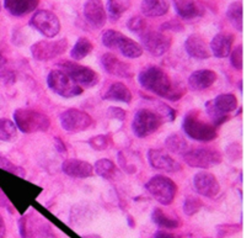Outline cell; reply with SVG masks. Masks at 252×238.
I'll list each match as a JSON object with an SVG mask.
<instances>
[{
    "instance_id": "obj_54",
    "label": "cell",
    "mask_w": 252,
    "mask_h": 238,
    "mask_svg": "<svg viewBox=\"0 0 252 238\" xmlns=\"http://www.w3.org/2000/svg\"><path fill=\"white\" fill-rule=\"evenodd\" d=\"M204 238H212V237H204Z\"/></svg>"
},
{
    "instance_id": "obj_39",
    "label": "cell",
    "mask_w": 252,
    "mask_h": 238,
    "mask_svg": "<svg viewBox=\"0 0 252 238\" xmlns=\"http://www.w3.org/2000/svg\"><path fill=\"white\" fill-rule=\"evenodd\" d=\"M229 56H230V64L233 66V68L236 69V71H241L244 66L243 46L239 44L238 47H235V48L230 52Z\"/></svg>"
},
{
    "instance_id": "obj_11",
    "label": "cell",
    "mask_w": 252,
    "mask_h": 238,
    "mask_svg": "<svg viewBox=\"0 0 252 238\" xmlns=\"http://www.w3.org/2000/svg\"><path fill=\"white\" fill-rule=\"evenodd\" d=\"M32 29L38 31L44 37L53 39L61 32V21L54 12L49 10H38L30 20Z\"/></svg>"
},
{
    "instance_id": "obj_6",
    "label": "cell",
    "mask_w": 252,
    "mask_h": 238,
    "mask_svg": "<svg viewBox=\"0 0 252 238\" xmlns=\"http://www.w3.org/2000/svg\"><path fill=\"white\" fill-rule=\"evenodd\" d=\"M145 189L161 205H170L177 194V185L170 178L155 175L145 184Z\"/></svg>"
},
{
    "instance_id": "obj_40",
    "label": "cell",
    "mask_w": 252,
    "mask_h": 238,
    "mask_svg": "<svg viewBox=\"0 0 252 238\" xmlns=\"http://www.w3.org/2000/svg\"><path fill=\"white\" fill-rule=\"evenodd\" d=\"M90 147L95 151H105L110 145V138L107 135H97L95 137H91L88 141Z\"/></svg>"
},
{
    "instance_id": "obj_10",
    "label": "cell",
    "mask_w": 252,
    "mask_h": 238,
    "mask_svg": "<svg viewBox=\"0 0 252 238\" xmlns=\"http://www.w3.org/2000/svg\"><path fill=\"white\" fill-rule=\"evenodd\" d=\"M182 157L187 165L192 168H201V169H208L214 165H218L223 159V155L214 148L189 150L182 155Z\"/></svg>"
},
{
    "instance_id": "obj_49",
    "label": "cell",
    "mask_w": 252,
    "mask_h": 238,
    "mask_svg": "<svg viewBox=\"0 0 252 238\" xmlns=\"http://www.w3.org/2000/svg\"><path fill=\"white\" fill-rule=\"evenodd\" d=\"M0 238H6V227H5V222L1 215H0Z\"/></svg>"
},
{
    "instance_id": "obj_38",
    "label": "cell",
    "mask_w": 252,
    "mask_h": 238,
    "mask_svg": "<svg viewBox=\"0 0 252 238\" xmlns=\"http://www.w3.org/2000/svg\"><path fill=\"white\" fill-rule=\"evenodd\" d=\"M0 168L4 170H6V172L11 173V174H14V175H19V177H21V178H24L25 175H26V172H25L21 167L14 164L11 160L7 159L6 157H2V156H0Z\"/></svg>"
},
{
    "instance_id": "obj_53",
    "label": "cell",
    "mask_w": 252,
    "mask_h": 238,
    "mask_svg": "<svg viewBox=\"0 0 252 238\" xmlns=\"http://www.w3.org/2000/svg\"><path fill=\"white\" fill-rule=\"evenodd\" d=\"M0 10H1V4H0Z\"/></svg>"
},
{
    "instance_id": "obj_31",
    "label": "cell",
    "mask_w": 252,
    "mask_h": 238,
    "mask_svg": "<svg viewBox=\"0 0 252 238\" xmlns=\"http://www.w3.org/2000/svg\"><path fill=\"white\" fill-rule=\"evenodd\" d=\"M165 147L174 155H185L189 151V143L182 136L172 133L165 140Z\"/></svg>"
},
{
    "instance_id": "obj_43",
    "label": "cell",
    "mask_w": 252,
    "mask_h": 238,
    "mask_svg": "<svg viewBox=\"0 0 252 238\" xmlns=\"http://www.w3.org/2000/svg\"><path fill=\"white\" fill-rule=\"evenodd\" d=\"M241 230V226L238 225H221L218 227V236L219 238H223L229 235H233L235 232H239Z\"/></svg>"
},
{
    "instance_id": "obj_8",
    "label": "cell",
    "mask_w": 252,
    "mask_h": 238,
    "mask_svg": "<svg viewBox=\"0 0 252 238\" xmlns=\"http://www.w3.org/2000/svg\"><path fill=\"white\" fill-rule=\"evenodd\" d=\"M19 230L21 238H49L52 237V229L46 220L38 214L30 212L24 215L19 221Z\"/></svg>"
},
{
    "instance_id": "obj_45",
    "label": "cell",
    "mask_w": 252,
    "mask_h": 238,
    "mask_svg": "<svg viewBox=\"0 0 252 238\" xmlns=\"http://www.w3.org/2000/svg\"><path fill=\"white\" fill-rule=\"evenodd\" d=\"M107 115L110 116L111 119H115V120L121 121V122L126 120V111L120 108H116V106H111V108L108 109Z\"/></svg>"
},
{
    "instance_id": "obj_3",
    "label": "cell",
    "mask_w": 252,
    "mask_h": 238,
    "mask_svg": "<svg viewBox=\"0 0 252 238\" xmlns=\"http://www.w3.org/2000/svg\"><path fill=\"white\" fill-rule=\"evenodd\" d=\"M14 121L22 133L47 132L51 127L48 116L32 109H16L14 111Z\"/></svg>"
},
{
    "instance_id": "obj_9",
    "label": "cell",
    "mask_w": 252,
    "mask_h": 238,
    "mask_svg": "<svg viewBox=\"0 0 252 238\" xmlns=\"http://www.w3.org/2000/svg\"><path fill=\"white\" fill-rule=\"evenodd\" d=\"M47 84H48V88L53 93L58 94L62 98H74V96L83 94L84 91L81 86L74 83L65 73H63L59 69H54V71L49 72L48 77H47Z\"/></svg>"
},
{
    "instance_id": "obj_36",
    "label": "cell",
    "mask_w": 252,
    "mask_h": 238,
    "mask_svg": "<svg viewBox=\"0 0 252 238\" xmlns=\"http://www.w3.org/2000/svg\"><path fill=\"white\" fill-rule=\"evenodd\" d=\"M203 207V202L199 199L198 197H194V195H189L185 199L184 201V212L187 215V216H193L196 215L199 210Z\"/></svg>"
},
{
    "instance_id": "obj_13",
    "label": "cell",
    "mask_w": 252,
    "mask_h": 238,
    "mask_svg": "<svg viewBox=\"0 0 252 238\" xmlns=\"http://www.w3.org/2000/svg\"><path fill=\"white\" fill-rule=\"evenodd\" d=\"M172 43L171 37L160 31L147 30L140 35V46L143 49L149 52L152 56L160 57L166 53Z\"/></svg>"
},
{
    "instance_id": "obj_14",
    "label": "cell",
    "mask_w": 252,
    "mask_h": 238,
    "mask_svg": "<svg viewBox=\"0 0 252 238\" xmlns=\"http://www.w3.org/2000/svg\"><path fill=\"white\" fill-rule=\"evenodd\" d=\"M62 128L68 132H83L93 126L94 120L88 113L79 109H68L59 116Z\"/></svg>"
},
{
    "instance_id": "obj_21",
    "label": "cell",
    "mask_w": 252,
    "mask_h": 238,
    "mask_svg": "<svg viewBox=\"0 0 252 238\" xmlns=\"http://www.w3.org/2000/svg\"><path fill=\"white\" fill-rule=\"evenodd\" d=\"M174 6L177 15L186 21L198 19L204 14L203 6L197 0H174Z\"/></svg>"
},
{
    "instance_id": "obj_16",
    "label": "cell",
    "mask_w": 252,
    "mask_h": 238,
    "mask_svg": "<svg viewBox=\"0 0 252 238\" xmlns=\"http://www.w3.org/2000/svg\"><path fill=\"white\" fill-rule=\"evenodd\" d=\"M194 190L204 198H216L220 192L218 179L212 173L199 172L193 178Z\"/></svg>"
},
{
    "instance_id": "obj_47",
    "label": "cell",
    "mask_w": 252,
    "mask_h": 238,
    "mask_svg": "<svg viewBox=\"0 0 252 238\" xmlns=\"http://www.w3.org/2000/svg\"><path fill=\"white\" fill-rule=\"evenodd\" d=\"M54 143H56V150L58 151V152H61V153L66 152L65 145H64V142L61 140V138H59V137L54 138Z\"/></svg>"
},
{
    "instance_id": "obj_32",
    "label": "cell",
    "mask_w": 252,
    "mask_h": 238,
    "mask_svg": "<svg viewBox=\"0 0 252 238\" xmlns=\"http://www.w3.org/2000/svg\"><path fill=\"white\" fill-rule=\"evenodd\" d=\"M93 48L94 44L91 43L90 40L86 39V37H79L78 41L75 42L74 47L71 48L70 56L75 61H81L93 52Z\"/></svg>"
},
{
    "instance_id": "obj_4",
    "label": "cell",
    "mask_w": 252,
    "mask_h": 238,
    "mask_svg": "<svg viewBox=\"0 0 252 238\" xmlns=\"http://www.w3.org/2000/svg\"><path fill=\"white\" fill-rule=\"evenodd\" d=\"M101 41L105 47L118 51L127 58H139L143 54L142 46L137 41L116 30H106L101 36Z\"/></svg>"
},
{
    "instance_id": "obj_44",
    "label": "cell",
    "mask_w": 252,
    "mask_h": 238,
    "mask_svg": "<svg viewBox=\"0 0 252 238\" xmlns=\"http://www.w3.org/2000/svg\"><path fill=\"white\" fill-rule=\"evenodd\" d=\"M226 155L229 156L230 159H239V158H241V155H243L241 146L239 145V143H231V145H229V147L226 148Z\"/></svg>"
},
{
    "instance_id": "obj_52",
    "label": "cell",
    "mask_w": 252,
    "mask_h": 238,
    "mask_svg": "<svg viewBox=\"0 0 252 238\" xmlns=\"http://www.w3.org/2000/svg\"><path fill=\"white\" fill-rule=\"evenodd\" d=\"M84 238H101L98 235H88V236H84Z\"/></svg>"
},
{
    "instance_id": "obj_35",
    "label": "cell",
    "mask_w": 252,
    "mask_h": 238,
    "mask_svg": "<svg viewBox=\"0 0 252 238\" xmlns=\"http://www.w3.org/2000/svg\"><path fill=\"white\" fill-rule=\"evenodd\" d=\"M204 106H206V113L207 115H208L209 120H211L212 125H213L216 128H218L219 126H221L223 123H225L226 121L229 120V116L225 115V114L220 113V111L214 106L213 101L212 100L207 101Z\"/></svg>"
},
{
    "instance_id": "obj_41",
    "label": "cell",
    "mask_w": 252,
    "mask_h": 238,
    "mask_svg": "<svg viewBox=\"0 0 252 238\" xmlns=\"http://www.w3.org/2000/svg\"><path fill=\"white\" fill-rule=\"evenodd\" d=\"M158 114L162 119V121H172L176 119V111L170 108V106H167L166 104H160Z\"/></svg>"
},
{
    "instance_id": "obj_50",
    "label": "cell",
    "mask_w": 252,
    "mask_h": 238,
    "mask_svg": "<svg viewBox=\"0 0 252 238\" xmlns=\"http://www.w3.org/2000/svg\"><path fill=\"white\" fill-rule=\"evenodd\" d=\"M0 207H9V201H7L6 197L1 192V189H0Z\"/></svg>"
},
{
    "instance_id": "obj_28",
    "label": "cell",
    "mask_w": 252,
    "mask_h": 238,
    "mask_svg": "<svg viewBox=\"0 0 252 238\" xmlns=\"http://www.w3.org/2000/svg\"><path fill=\"white\" fill-rule=\"evenodd\" d=\"M94 170L98 177L106 180H112L118 175V169L115 163L110 159H106V158L98 159L94 165Z\"/></svg>"
},
{
    "instance_id": "obj_7",
    "label": "cell",
    "mask_w": 252,
    "mask_h": 238,
    "mask_svg": "<svg viewBox=\"0 0 252 238\" xmlns=\"http://www.w3.org/2000/svg\"><path fill=\"white\" fill-rule=\"evenodd\" d=\"M164 122L160 115L149 109H140L135 113L132 122V131L138 138H145L157 132Z\"/></svg>"
},
{
    "instance_id": "obj_2",
    "label": "cell",
    "mask_w": 252,
    "mask_h": 238,
    "mask_svg": "<svg viewBox=\"0 0 252 238\" xmlns=\"http://www.w3.org/2000/svg\"><path fill=\"white\" fill-rule=\"evenodd\" d=\"M182 130L186 136L199 142H211L218 137V130L212 125L211 121L204 120L198 110H191L185 115Z\"/></svg>"
},
{
    "instance_id": "obj_1",
    "label": "cell",
    "mask_w": 252,
    "mask_h": 238,
    "mask_svg": "<svg viewBox=\"0 0 252 238\" xmlns=\"http://www.w3.org/2000/svg\"><path fill=\"white\" fill-rule=\"evenodd\" d=\"M138 81L145 90L171 101H177L185 95L182 84H172L166 72L157 66H148L138 76Z\"/></svg>"
},
{
    "instance_id": "obj_30",
    "label": "cell",
    "mask_w": 252,
    "mask_h": 238,
    "mask_svg": "<svg viewBox=\"0 0 252 238\" xmlns=\"http://www.w3.org/2000/svg\"><path fill=\"white\" fill-rule=\"evenodd\" d=\"M152 221L154 222L157 226L161 227L165 230H174L180 227V221L175 217H170L162 211L161 209H154L152 212Z\"/></svg>"
},
{
    "instance_id": "obj_37",
    "label": "cell",
    "mask_w": 252,
    "mask_h": 238,
    "mask_svg": "<svg viewBox=\"0 0 252 238\" xmlns=\"http://www.w3.org/2000/svg\"><path fill=\"white\" fill-rule=\"evenodd\" d=\"M147 21H145L144 17L142 16H132L127 21V27L129 31H132L133 34L142 35L143 32L147 31Z\"/></svg>"
},
{
    "instance_id": "obj_42",
    "label": "cell",
    "mask_w": 252,
    "mask_h": 238,
    "mask_svg": "<svg viewBox=\"0 0 252 238\" xmlns=\"http://www.w3.org/2000/svg\"><path fill=\"white\" fill-rule=\"evenodd\" d=\"M0 81L4 85H14L15 81H16V74H15L14 71H10V69H2L0 72Z\"/></svg>"
},
{
    "instance_id": "obj_25",
    "label": "cell",
    "mask_w": 252,
    "mask_h": 238,
    "mask_svg": "<svg viewBox=\"0 0 252 238\" xmlns=\"http://www.w3.org/2000/svg\"><path fill=\"white\" fill-rule=\"evenodd\" d=\"M102 99L108 101H118V103L129 104L132 101V93H130L127 85L120 83V81H116V83L111 84L107 91L102 95Z\"/></svg>"
},
{
    "instance_id": "obj_5",
    "label": "cell",
    "mask_w": 252,
    "mask_h": 238,
    "mask_svg": "<svg viewBox=\"0 0 252 238\" xmlns=\"http://www.w3.org/2000/svg\"><path fill=\"white\" fill-rule=\"evenodd\" d=\"M59 71L65 73L71 80L75 84H78L81 88H93L100 80V76L97 72L94 69L89 68V67L81 66V64L76 63V62L70 61H63L58 63Z\"/></svg>"
},
{
    "instance_id": "obj_12",
    "label": "cell",
    "mask_w": 252,
    "mask_h": 238,
    "mask_svg": "<svg viewBox=\"0 0 252 238\" xmlns=\"http://www.w3.org/2000/svg\"><path fill=\"white\" fill-rule=\"evenodd\" d=\"M68 49V40L61 39L57 41H38L31 46V54L36 61L46 62L64 54Z\"/></svg>"
},
{
    "instance_id": "obj_26",
    "label": "cell",
    "mask_w": 252,
    "mask_h": 238,
    "mask_svg": "<svg viewBox=\"0 0 252 238\" xmlns=\"http://www.w3.org/2000/svg\"><path fill=\"white\" fill-rule=\"evenodd\" d=\"M170 9L169 0H142L140 10L147 17H159L167 14Z\"/></svg>"
},
{
    "instance_id": "obj_19",
    "label": "cell",
    "mask_w": 252,
    "mask_h": 238,
    "mask_svg": "<svg viewBox=\"0 0 252 238\" xmlns=\"http://www.w3.org/2000/svg\"><path fill=\"white\" fill-rule=\"evenodd\" d=\"M62 170L65 175L75 179H86L94 175V165L80 159H65L62 163Z\"/></svg>"
},
{
    "instance_id": "obj_20",
    "label": "cell",
    "mask_w": 252,
    "mask_h": 238,
    "mask_svg": "<svg viewBox=\"0 0 252 238\" xmlns=\"http://www.w3.org/2000/svg\"><path fill=\"white\" fill-rule=\"evenodd\" d=\"M185 49H186L187 54H189L191 58L199 59V61L208 59L211 58L212 56L208 43H207L206 40L198 34L189 35V36L187 37V40L185 41Z\"/></svg>"
},
{
    "instance_id": "obj_22",
    "label": "cell",
    "mask_w": 252,
    "mask_h": 238,
    "mask_svg": "<svg viewBox=\"0 0 252 238\" xmlns=\"http://www.w3.org/2000/svg\"><path fill=\"white\" fill-rule=\"evenodd\" d=\"M234 43V36L228 32H219L211 41V53L216 58H225L230 54Z\"/></svg>"
},
{
    "instance_id": "obj_15",
    "label": "cell",
    "mask_w": 252,
    "mask_h": 238,
    "mask_svg": "<svg viewBox=\"0 0 252 238\" xmlns=\"http://www.w3.org/2000/svg\"><path fill=\"white\" fill-rule=\"evenodd\" d=\"M148 160L152 168L158 170H164L167 173H176L182 169V165L176 159L171 157L169 153L162 150H149L148 152Z\"/></svg>"
},
{
    "instance_id": "obj_24",
    "label": "cell",
    "mask_w": 252,
    "mask_h": 238,
    "mask_svg": "<svg viewBox=\"0 0 252 238\" xmlns=\"http://www.w3.org/2000/svg\"><path fill=\"white\" fill-rule=\"evenodd\" d=\"M39 0H4V7L10 15L16 17L31 14L37 9Z\"/></svg>"
},
{
    "instance_id": "obj_51",
    "label": "cell",
    "mask_w": 252,
    "mask_h": 238,
    "mask_svg": "<svg viewBox=\"0 0 252 238\" xmlns=\"http://www.w3.org/2000/svg\"><path fill=\"white\" fill-rule=\"evenodd\" d=\"M5 64H6V58H5V57L0 53V69H1Z\"/></svg>"
},
{
    "instance_id": "obj_33",
    "label": "cell",
    "mask_w": 252,
    "mask_h": 238,
    "mask_svg": "<svg viewBox=\"0 0 252 238\" xmlns=\"http://www.w3.org/2000/svg\"><path fill=\"white\" fill-rule=\"evenodd\" d=\"M130 0H108L107 11L112 21H117L130 7Z\"/></svg>"
},
{
    "instance_id": "obj_34",
    "label": "cell",
    "mask_w": 252,
    "mask_h": 238,
    "mask_svg": "<svg viewBox=\"0 0 252 238\" xmlns=\"http://www.w3.org/2000/svg\"><path fill=\"white\" fill-rule=\"evenodd\" d=\"M17 138V127L9 119H0V141L14 142Z\"/></svg>"
},
{
    "instance_id": "obj_46",
    "label": "cell",
    "mask_w": 252,
    "mask_h": 238,
    "mask_svg": "<svg viewBox=\"0 0 252 238\" xmlns=\"http://www.w3.org/2000/svg\"><path fill=\"white\" fill-rule=\"evenodd\" d=\"M161 30H172V31H181L182 25L176 20H170L166 24L161 25Z\"/></svg>"
},
{
    "instance_id": "obj_17",
    "label": "cell",
    "mask_w": 252,
    "mask_h": 238,
    "mask_svg": "<svg viewBox=\"0 0 252 238\" xmlns=\"http://www.w3.org/2000/svg\"><path fill=\"white\" fill-rule=\"evenodd\" d=\"M83 12L88 24L94 29H101L107 21L105 5L101 0H86Z\"/></svg>"
},
{
    "instance_id": "obj_27",
    "label": "cell",
    "mask_w": 252,
    "mask_h": 238,
    "mask_svg": "<svg viewBox=\"0 0 252 238\" xmlns=\"http://www.w3.org/2000/svg\"><path fill=\"white\" fill-rule=\"evenodd\" d=\"M213 101L214 106H216L217 109H218L220 113L225 114V115H228V114L233 113V111L236 110V108H238V99H236V96L234 95V94H230V93H226V94H220V95L217 96Z\"/></svg>"
},
{
    "instance_id": "obj_48",
    "label": "cell",
    "mask_w": 252,
    "mask_h": 238,
    "mask_svg": "<svg viewBox=\"0 0 252 238\" xmlns=\"http://www.w3.org/2000/svg\"><path fill=\"white\" fill-rule=\"evenodd\" d=\"M154 238H177L175 235L170 234V232L166 231H158L157 234L154 235Z\"/></svg>"
},
{
    "instance_id": "obj_29",
    "label": "cell",
    "mask_w": 252,
    "mask_h": 238,
    "mask_svg": "<svg viewBox=\"0 0 252 238\" xmlns=\"http://www.w3.org/2000/svg\"><path fill=\"white\" fill-rule=\"evenodd\" d=\"M243 2L241 1H233L228 6L226 10V17H228L229 22L235 27L238 31H243L244 29V21H243Z\"/></svg>"
},
{
    "instance_id": "obj_23",
    "label": "cell",
    "mask_w": 252,
    "mask_h": 238,
    "mask_svg": "<svg viewBox=\"0 0 252 238\" xmlns=\"http://www.w3.org/2000/svg\"><path fill=\"white\" fill-rule=\"evenodd\" d=\"M218 79V76L214 71L211 69H199V71L193 72L189 78V85L193 90L202 91L208 89L209 86L213 85Z\"/></svg>"
},
{
    "instance_id": "obj_18",
    "label": "cell",
    "mask_w": 252,
    "mask_h": 238,
    "mask_svg": "<svg viewBox=\"0 0 252 238\" xmlns=\"http://www.w3.org/2000/svg\"><path fill=\"white\" fill-rule=\"evenodd\" d=\"M101 66L105 69L106 73L111 74L113 77H120V78H132L133 72L130 68V64L121 61L118 57L112 53H103L101 56Z\"/></svg>"
}]
</instances>
